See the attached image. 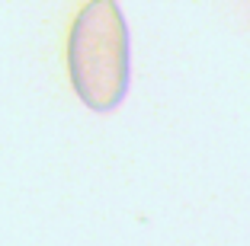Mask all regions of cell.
I'll return each instance as SVG.
<instances>
[{
	"label": "cell",
	"mask_w": 250,
	"mask_h": 246,
	"mask_svg": "<svg viewBox=\"0 0 250 246\" xmlns=\"http://www.w3.org/2000/svg\"><path fill=\"white\" fill-rule=\"evenodd\" d=\"M67 71L83 106L109 112L128 93V26L116 0H90L67 38Z\"/></svg>",
	"instance_id": "obj_1"
}]
</instances>
